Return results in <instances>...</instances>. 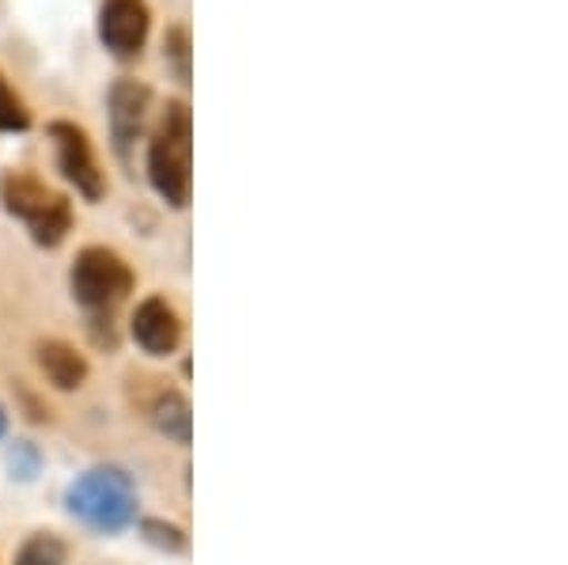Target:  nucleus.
<instances>
[{"mask_svg": "<svg viewBox=\"0 0 568 565\" xmlns=\"http://www.w3.org/2000/svg\"><path fill=\"white\" fill-rule=\"evenodd\" d=\"M31 130V111H27V103L12 91V84L4 80V72H0V133H23Z\"/></svg>", "mask_w": 568, "mask_h": 565, "instance_id": "nucleus-13", "label": "nucleus"}, {"mask_svg": "<svg viewBox=\"0 0 568 565\" xmlns=\"http://www.w3.org/2000/svg\"><path fill=\"white\" fill-rule=\"evenodd\" d=\"M149 179L171 209L190 205L194 190V114L182 99H168L149 144Z\"/></svg>", "mask_w": 568, "mask_h": 565, "instance_id": "nucleus-1", "label": "nucleus"}, {"mask_svg": "<svg viewBox=\"0 0 568 565\" xmlns=\"http://www.w3.org/2000/svg\"><path fill=\"white\" fill-rule=\"evenodd\" d=\"M149 107H152V88L149 84H141V80H114V84H110L106 122H110L114 152L122 160H130V149L136 144V137L144 133Z\"/></svg>", "mask_w": 568, "mask_h": 565, "instance_id": "nucleus-7", "label": "nucleus"}, {"mask_svg": "<svg viewBox=\"0 0 568 565\" xmlns=\"http://www.w3.org/2000/svg\"><path fill=\"white\" fill-rule=\"evenodd\" d=\"M152 422H155V430L175 444H190V436H194V410H190L182 391H163V395L155 398Z\"/></svg>", "mask_w": 568, "mask_h": 565, "instance_id": "nucleus-10", "label": "nucleus"}, {"mask_svg": "<svg viewBox=\"0 0 568 565\" xmlns=\"http://www.w3.org/2000/svg\"><path fill=\"white\" fill-rule=\"evenodd\" d=\"M4 433H8V410L0 406V436H4Z\"/></svg>", "mask_w": 568, "mask_h": 565, "instance_id": "nucleus-16", "label": "nucleus"}, {"mask_svg": "<svg viewBox=\"0 0 568 565\" xmlns=\"http://www.w3.org/2000/svg\"><path fill=\"white\" fill-rule=\"evenodd\" d=\"M0 202L12 216L31 228V240L39 248H58L72 228V209L61 194H53L45 182H39L27 171H8L0 179Z\"/></svg>", "mask_w": 568, "mask_h": 565, "instance_id": "nucleus-3", "label": "nucleus"}, {"mask_svg": "<svg viewBox=\"0 0 568 565\" xmlns=\"http://www.w3.org/2000/svg\"><path fill=\"white\" fill-rule=\"evenodd\" d=\"M141 532H144V539H149L152 546H160V551H182V546H186V535H182L175 524L144 521Z\"/></svg>", "mask_w": 568, "mask_h": 565, "instance_id": "nucleus-14", "label": "nucleus"}, {"mask_svg": "<svg viewBox=\"0 0 568 565\" xmlns=\"http://www.w3.org/2000/svg\"><path fill=\"white\" fill-rule=\"evenodd\" d=\"M190 58H194V50H190V27H168V34H163V61H168V69L175 72V80L182 84H190V77H194V69H190Z\"/></svg>", "mask_w": 568, "mask_h": 565, "instance_id": "nucleus-11", "label": "nucleus"}, {"mask_svg": "<svg viewBox=\"0 0 568 565\" xmlns=\"http://www.w3.org/2000/svg\"><path fill=\"white\" fill-rule=\"evenodd\" d=\"M130 331H133V342L141 345L149 357H168V353H175L182 342L179 312L163 296H149L136 304Z\"/></svg>", "mask_w": 568, "mask_h": 565, "instance_id": "nucleus-8", "label": "nucleus"}, {"mask_svg": "<svg viewBox=\"0 0 568 565\" xmlns=\"http://www.w3.org/2000/svg\"><path fill=\"white\" fill-rule=\"evenodd\" d=\"M50 137H53V149H58V168L77 194H84L88 202H99L106 194V179L99 171L95 149H91L88 133L80 130L77 122H50Z\"/></svg>", "mask_w": 568, "mask_h": 565, "instance_id": "nucleus-6", "label": "nucleus"}, {"mask_svg": "<svg viewBox=\"0 0 568 565\" xmlns=\"http://www.w3.org/2000/svg\"><path fill=\"white\" fill-rule=\"evenodd\" d=\"M72 300L88 312H114L133 289V270L122 262V254L106 248H84L72 262L69 273Z\"/></svg>", "mask_w": 568, "mask_h": 565, "instance_id": "nucleus-4", "label": "nucleus"}, {"mask_svg": "<svg viewBox=\"0 0 568 565\" xmlns=\"http://www.w3.org/2000/svg\"><path fill=\"white\" fill-rule=\"evenodd\" d=\"M8 463H12V471L23 482L34 478V471H39V448H34L31 441H16V448H12V455H8Z\"/></svg>", "mask_w": 568, "mask_h": 565, "instance_id": "nucleus-15", "label": "nucleus"}, {"mask_svg": "<svg viewBox=\"0 0 568 565\" xmlns=\"http://www.w3.org/2000/svg\"><path fill=\"white\" fill-rule=\"evenodd\" d=\"M152 31V12L144 0H103L99 4V42L110 58L133 61L141 58Z\"/></svg>", "mask_w": 568, "mask_h": 565, "instance_id": "nucleus-5", "label": "nucleus"}, {"mask_svg": "<svg viewBox=\"0 0 568 565\" xmlns=\"http://www.w3.org/2000/svg\"><path fill=\"white\" fill-rule=\"evenodd\" d=\"M65 562H69L65 543L45 532L31 535V539L20 546V554H16V565H65Z\"/></svg>", "mask_w": 568, "mask_h": 565, "instance_id": "nucleus-12", "label": "nucleus"}, {"mask_svg": "<svg viewBox=\"0 0 568 565\" xmlns=\"http://www.w3.org/2000/svg\"><path fill=\"white\" fill-rule=\"evenodd\" d=\"M69 513L80 516L88 527L95 532H122L136 521V490L133 478L118 467H95L84 471L77 482L69 486Z\"/></svg>", "mask_w": 568, "mask_h": 565, "instance_id": "nucleus-2", "label": "nucleus"}, {"mask_svg": "<svg viewBox=\"0 0 568 565\" xmlns=\"http://www.w3.org/2000/svg\"><path fill=\"white\" fill-rule=\"evenodd\" d=\"M34 357H39V369L45 372V380H50L53 387H61V391H77L88 380L84 353H77L69 342L45 339V342H39Z\"/></svg>", "mask_w": 568, "mask_h": 565, "instance_id": "nucleus-9", "label": "nucleus"}]
</instances>
